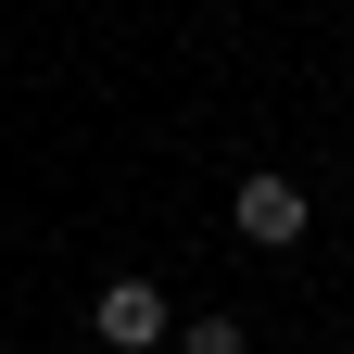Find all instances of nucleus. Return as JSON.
I'll return each instance as SVG.
<instances>
[{
	"label": "nucleus",
	"mask_w": 354,
	"mask_h": 354,
	"mask_svg": "<svg viewBox=\"0 0 354 354\" xmlns=\"http://www.w3.org/2000/svg\"><path fill=\"white\" fill-rule=\"evenodd\" d=\"M88 329H102L114 354H152V342H177V304L152 279H102V291H88Z\"/></svg>",
	"instance_id": "obj_2"
},
{
	"label": "nucleus",
	"mask_w": 354,
	"mask_h": 354,
	"mask_svg": "<svg viewBox=\"0 0 354 354\" xmlns=\"http://www.w3.org/2000/svg\"><path fill=\"white\" fill-rule=\"evenodd\" d=\"M228 228H241L253 253H291L304 228H317V203H304V177H279V165H253L241 190H228Z\"/></svg>",
	"instance_id": "obj_1"
},
{
	"label": "nucleus",
	"mask_w": 354,
	"mask_h": 354,
	"mask_svg": "<svg viewBox=\"0 0 354 354\" xmlns=\"http://www.w3.org/2000/svg\"><path fill=\"white\" fill-rule=\"evenodd\" d=\"M177 354H253V329H241V317H215V304H203V317H177Z\"/></svg>",
	"instance_id": "obj_3"
}]
</instances>
